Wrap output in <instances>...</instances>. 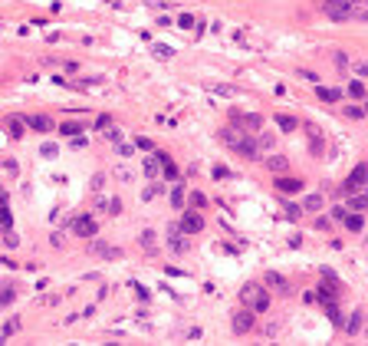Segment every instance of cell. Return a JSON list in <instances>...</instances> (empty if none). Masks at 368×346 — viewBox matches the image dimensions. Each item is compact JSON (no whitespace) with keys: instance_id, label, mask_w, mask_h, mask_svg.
Returning <instances> with one entry per match:
<instances>
[{"instance_id":"54","label":"cell","mask_w":368,"mask_h":346,"mask_svg":"<svg viewBox=\"0 0 368 346\" xmlns=\"http://www.w3.org/2000/svg\"><path fill=\"white\" fill-rule=\"evenodd\" d=\"M362 112H365V116H368V102H365V109H362Z\"/></svg>"},{"instance_id":"14","label":"cell","mask_w":368,"mask_h":346,"mask_svg":"<svg viewBox=\"0 0 368 346\" xmlns=\"http://www.w3.org/2000/svg\"><path fill=\"white\" fill-rule=\"evenodd\" d=\"M266 168H270V171H286V168H289V158H286V155H270V158H266Z\"/></svg>"},{"instance_id":"11","label":"cell","mask_w":368,"mask_h":346,"mask_svg":"<svg viewBox=\"0 0 368 346\" xmlns=\"http://www.w3.org/2000/svg\"><path fill=\"white\" fill-rule=\"evenodd\" d=\"M263 283H266V287H273V290H280V294H289V283L283 280L280 274H273V271H270V274H263Z\"/></svg>"},{"instance_id":"28","label":"cell","mask_w":368,"mask_h":346,"mask_svg":"<svg viewBox=\"0 0 368 346\" xmlns=\"http://www.w3.org/2000/svg\"><path fill=\"white\" fill-rule=\"evenodd\" d=\"M59 132H62V135H79V132H82V126H79V122H62Z\"/></svg>"},{"instance_id":"27","label":"cell","mask_w":368,"mask_h":346,"mask_svg":"<svg viewBox=\"0 0 368 346\" xmlns=\"http://www.w3.org/2000/svg\"><path fill=\"white\" fill-rule=\"evenodd\" d=\"M158 195H161V185H155V182H151L148 188L142 191V201H151V198H158Z\"/></svg>"},{"instance_id":"12","label":"cell","mask_w":368,"mask_h":346,"mask_svg":"<svg viewBox=\"0 0 368 346\" xmlns=\"http://www.w3.org/2000/svg\"><path fill=\"white\" fill-rule=\"evenodd\" d=\"M20 333V316H10V320L4 323V333H0V343H7L10 336H17Z\"/></svg>"},{"instance_id":"36","label":"cell","mask_w":368,"mask_h":346,"mask_svg":"<svg viewBox=\"0 0 368 346\" xmlns=\"http://www.w3.org/2000/svg\"><path fill=\"white\" fill-rule=\"evenodd\" d=\"M256 145L270 149V145H273V132H263V129H260V138H256Z\"/></svg>"},{"instance_id":"26","label":"cell","mask_w":368,"mask_h":346,"mask_svg":"<svg viewBox=\"0 0 368 346\" xmlns=\"http://www.w3.org/2000/svg\"><path fill=\"white\" fill-rule=\"evenodd\" d=\"M10 224H13L10 211H7V205H0V231H10Z\"/></svg>"},{"instance_id":"32","label":"cell","mask_w":368,"mask_h":346,"mask_svg":"<svg viewBox=\"0 0 368 346\" xmlns=\"http://www.w3.org/2000/svg\"><path fill=\"white\" fill-rule=\"evenodd\" d=\"M102 185H106V171H95L92 182H89V188H92V191H102Z\"/></svg>"},{"instance_id":"29","label":"cell","mask_w":368,"mask_h":346,"mask_svg":"<svg viewBox=\"0 0 368 346\" xmlns=\"http://www.w3.org/2000/svg\"><path fill=\"white\" fill-rule=\"evenodd\" d=\"M349 208H352V211H365V208H368V195H355L349 201Z\"/></svg>"},{"instance_id":"9","label":"cell","mask_w":368,"mask_h":346,"mask_svg":"<svg viewBox=\"0 0 368 346\" xmlns=\"http://www.w3.org/2000/svg\"><path fill=\"white\" fill-rule=\"evenodd\" d=\"M365 182H368V165H355V168H352V175L345 178L342 191H355V188H362Z\"/></svg>"},{"instance_id":"13","label":"cell","mask_w":368,"mask_h":346,"mask_svg":"<svg viewBox=\"0 0 368 346\" xmlns=\"http://www.w3.org/2000/svg\"><path fill=\"white\" fill-rule=\"evenodd\" d=\"M26 126H30V129H37V132H50V129H53V122L46 119V116H30V119H26Z\"/></svg>"},{"instance_id":"4","label":"cell","mask_w":368,"mask_h":346,"mask_svg":"<svg viewBox=\"0 0 368 346\" xmlns=\"http://www.w3.org/2000/svg\"><path fill=\"white\" fill-rule=\"evenodd\" d=\"M227 149H233L237 155H244V158H256V155H260V149H256V138H250V135H244V132H237V138H233Z\"/></svg>"},{"instance_id":"52","label":"cell","mask_w":368,"mask_h":346,"mask_svg":"<svg viewBox=\"0 0 368 346\" xmlns=\"http://www.w3.org/2000/svg\"><path fill=\"white\" fill-rule=\"evenodd\" d=\"M109 211H112V214L122 211V201H119V198H112V201H109Z\"/></svg>"},{"instance_id":"24","label":"cell","mask_w":368,"mask_h":346,"mask_svg":"<svg viewBox=\"0 0 368 346\" xmlns=\"http://www.w3.org/2000/svg\"><path fill=\"white\" fill-rule=\"evenodd\" d=\"M276 185H280V191H299V188H303L299 178H280Z\"/></svg>"},{"instance_id":"31","label":"cell","mask_w":368,"mask_h":346,"mask_svg":"<svg viewBox=\"0 0 368 346\" xmlns=\"http://www.w3.org/2000/svg\"><path fill=\"white\" fill-rule=\"evenodd\" d=\"M187 198H191V208H197V211H200V208H207V198L200 195V191H191Z\"/></svg>"},{"instance_id":"38","label":"cell","mask_w":368,"mask_h":346,"mask_svg":"<svg viewBox=\"0 0 368 346\" xmlns=\"http://www.w3.org/2000/svg\"><path fill=\"white\" fill-rule=\"evenodd\" d=\"M109 126H112V116H99V119H95V129H99V132L109 129Z\"/></svg>"},{"instance_id":"7","label":"cell","mask_w":368,"mask_h":346,"mask_svg":"<svg viewBox=\"0 0 368 346\" xmlns=\"http://www.w3.org/2000/svg\"><path fill=\"white\" fill-rule=\"evenodd\" d=\"M253 323H256V313L250 307L237 310V313H233V333H250V330H253Z\"/></svg>"},{"instance_id":"22","label":"cell","mask_w":368,"mask_h":346,"mask_svg":"<svg viewBox=\"0 0 368 346\" xmlns=\"http://www.w3.org/2000/svg\"><path fill=\"white\" fill-rule=\"evenodd\" d=\"M322 205H325V198H319V195L303 198V208H306V211H322Z\"/></svg>"},{"instance_id":"10","label":"cell","mask_w":368,"mask_h":346,"mask_svg":"<svg viewBox=\"0 0 368 346\" xmlns=\"http://www.w3.org/2000/svg\"><path fill=\"white\" fill-rule=\"evenodd\" d=\"M138 241H142L145 254H155V251H158V238H155V231H151V227H145V231L138 234Z\"/></svg>"},{"instance_id":"25","label":"cell","mask_w":368,"mask_h":346,"mask_svg":"<svg viewBox=\"0 0 368 346\" xmlns=\"http://www.w3.org/2000/svg\"><path fill=\"white\" fill-rule=\"evenodd\" d=\"M339 96H342V89H329V86L319 89V99H322V102H336Z\"/></svg>"},{"instance_id":"15","label":"cell","mask_w":368,"mask_h":346,"mask_svg":"<svg viewBox=\"0 0 368 346\" xmlns=\"http://www.w3.org/2000/svg\"><path fill=\"white\" fill-rule=\"evenodd\" d=\"M89 254H95V257H119V251H115V247H106L102 241H95V244L89 247Z\"/></svg>"},{"instance_id":"1","label":"cell","mask_w":368,"mask_h":346,"mask_svg":"<svg viewBox=\"0 0 368 346\" xmlns=\"http://www.w3.org/2000/svg\"><path fill=\"white\" fill-rule=\"evenodd\" d=\"M240 300H244L253 313H266V310H270V290L263 287V283L250 280V283L240 287Z\"/></svg>"},{"instance_id":"39","label":"cell","mask_w":368,"mask_h":346,"mask_svg":"<svg viewBox=\"0 0 368 346\" xmlns=\"http://www.w3.org/2000/svg\"><path fill=\"white\" fill-rule=\"evenodd\" d=\"M345 116H349V119H365V112L358 106H349V109H345Z\"/></svg>"},{"instance_id":"21","label":"cell","mask_w":368,"mask_h":346,"mask_svg":"<svg viewBox=\"0 0 368 346\" xmlns=\"http://www.w3.org/2000/svg\"><path fill=\"white\" fill-rule=\"evenodd\" d=\"M345 333H349V336H358V333H362V313H358V310L349 316V330H345Z\"/></svg>"},{"instance_id":"34","label":"cell","mask_w":368,"mask_h":346,"mask_svg":"<svg viewBox=\"0 0 368 346\" xmlns=\"http://www.w3.org/2000/svg\"><path fill=\"white\" fill-rule=\"evenodd\" d=\"M155 56L158 60H171V56H175V50H171V46H158L155 43Z\"/></svg>"},{"instance_id":"18","label":"cell","mask_w":368,"mask_h":346,"mask_svg":"<svg viewBox=\"0 0 368 346\" xmlns=\"http://www.w3.org/2000/svg\"><path fill=\"white\" fill-rule=\"evenodd\" d=\"M158 171H161V162H158V155H148V162H145V178H151V182H155Z\"/></svg>"},{"instance_id":"16","label":"cell","mask_w":368,"mask_h":346,"mask_svg":"<svg viewBox=\"0 0 368 346\" xmlns=\"http://www.w3.org/2000/svg\"><path fill=\"white\" fill-rule=\"evenodd\" d=\"M276 122H280L283 132H293V129H299V119H296V116H286V112L276 116Z\"/></svg>"},{"instance_id":"5","label":"cell","mask_w":368,"mask_h":346,"mask_svg":"<svg viewBox=\"0 0 368 346\" xmlns=\"http://www.w3.org/2000/svg\"><path fill=\"white\" fill-rule=\"evenodd\" d=\"M168 251H171V254L191 251V244H187V234H184L178 224H168Z\"/></svg>"},{"instance_id":"35","label":"cell","mask_w":368,"mask_h":346,"mask_svg":"<svg viewBox=\"0 0 368 346\" xmlns=\"http://www.w3.org/2000/svg\"><path fill=\"white\" fill-rule=\"evenodd\" d=\"M115 152H119V155H131V152H135V145H128V142H115Z\"/></svg>"},{"instance_id":"49","label":"cell","mask_w":368,"mask_h":346,"mask_svg":"<svg viewBox=\"0 0 368 346\" xmlns=\"http://www.w3.org/2000/svg\"><path fill=\"white\" fill-rule=\"evenodd\" d=\"M299 211H303L299 205H289V201H286V214H289V218H299Z\"/></svg>"},{"instance_id":"8","label":"cell","mask_w":368,"mask_h":346,"mask_svg":"<svg viewBox=\"0 0 368 346\" xmlns=\"http://www.w3.org/2000/svg\"><path fill=\"white\" fill-rule=\"evenodd\" d=\"M178 227H181L184 234H197L200 227H204V218H200V214H197V208H194V211H184V218L178 221Z\"/></svg>"},{"instance_id":"30","label":"cell","mask_w":368,"mask_h":346,"mask_svg":"<svg viewBox=\"0 0 368 346\" xmlns=\"http://www.w3.org/2000/svg\"><path fill=\"white\" fill-rule=\"evenodd\" d=\"M349 96H352V99H362V96H365V82H362V79H355V82L349 86Z\"/></svg>"},{"instance_id":"2","label":"cell","mask_w":368,"mask_h":346,"mask_svg":"<svg viewBox=\"0 0 368 346\" xmlns=\"http://www.w3.org/2000/svg\"><path fill=\"white\" fill-rule=\"evenodd\" d=\"M355 0H322V13L329 20H355Z\"/></svg>"},{"instance_id":"3","label":"cell","mask_w":368,"mask_h":346,"mask_svg":"<svg viewBox=\"0 0 368 346\" xmlns=\"http://www.w3.org/2000/svg\"><path fill=\"white\" fill-rule=\"evenodd\" d=\"M69 231H73L76 238H95V234H99V224H95V218L82 214V218H73V221H69Z\"/></svg>"},{"instance_id":"47","label":"cell","mask_w":368,"mask_h":346,"mask_svg":"<svg viewBox=\"0 0 368 346\" xmlns=\"http://www.w3.org/2000/svg\"><path fill=\"white\" fill-rule=\"evenodd\" d=\"M266 336H270V340H276V336H280V323H270V327H266Z\"/></svg>"},{"instance_id":"46","label":"cell","mask_w":368,"mask_h":346,"mask_svg":"<svg viewBox=\"0 0 368 346\" xmlns=\"http://www.w3.org/2000/svg\"><path fill=\"white\" fill-rule=\"evenodd\" d=\"M40 155H43V158H53V155H56V145H43V149H40Z\"/></svg>"},{"instance_id":"17","label":"cell","mask_w":368,"mask_h":346,"mask_svg":"<svg viewBox=\"0 0 368 346\" xmlns=\"http://www.w3.org/2000/svg\"><path fill=\"white\" fill-rule=\"evenodd\" d=\"M7 132H10V138H20L23 135V119H20V116H10V119H7Z\"/></svg>"},{"instance_id":"42","label":"cell","mask_w":368,"mask_h":346,"mask_svg":"<svg viewBox=\"0 0 368 346\" xmlns=\"http://www.w3.org/2000/svg\"><path fill=\"white\" fill-rule=\"evenodd\" d=\"M4 244H7V247H17V244H20L17 234H13V231H4Z\"/></svg>"},{"instance_id":"43","label":"cell","mask_w":368,"mask_h":346,"mask_svg":"<svg viewBox=\"0 0 368 346\" xmlns=\"http://www.w3.org/2000/svg\"><path fill=\"white\" fill-rule=\"evenodd\" d=\"M214 178H230V168H227V165H217V168H214Z\"/></svg>"},{"instance_id":"45","label":"cell","mask_w":368,"mask_h":346,"mask_svg":"<svg viewBox=\"0 0 368 346\" xmlns=\"http://www.w3.org/2000/svg\"><path fill=\"white\" fill-rule=\"evenodd\" d=\"M50 244H53V247H62V244H66V238L56 231V234H50Z\"/></svg>"},{"instance_id":"51","label":"cell","mask_w":368,"mask_h":346,"mask_svg":"<svg viewBox=\"0 0 368 346\" xmlns=\"http://www.w3.org/2000/svg\"><path fill=\"white\" fill-rule=\"evenodd\" d=\"M62 69H66V73L73 76V73H79V63H73V60H69V63H62Z\"/></svg>"},{"instance_id":"19","label":"cell","mask_w":368,"mask_h":346,"mask_svg":"<svg viewBox=\"0 0 368 346\" xmlns=\"http://www.w3.org/2000/svg\"><path fill=\"white\" fill-rule=\"evenodd\" d=\"M13 300H17L13 283H4V290H0V307H13Z\"/></svg>"},{"instance_id":"20","label":"cell","mask_w":368,"mask_h":346,"mask_svg":"<svg viewBox=\"0 0 368 346\" xmlns=\"http://www.w3.org/2000/svg\"><path fill=\"white\" fill-rule=\"evenodd\" d=\"M345 227H349V231H362L365 227V221H362V211H355V214H345Z\"/></svg>"},{"instance_id":"40","label":"cell","mask_w":368,"mask_h":346,"mask_svg":"<svg viewBox=\"0 0 368 346\" xmlns=\"http://www.w3.org/2000/svg\"><path fill=\"white\" fill-rule=\"evenodd\" d=\"M102 135H106V138H109V142H119V129H115V126H109V129H102Z\"/></svg>"},{"instance_id":"23","label":"cell","mask_w":368,"mask_h":346,"mask_svg":"<svg viewBox=\"0 0 368 346\" xmlns=\"http://www.w3.org/2000/svg\"><path fill=\"white\" fill-rule=\"evenodd\" d=\"M207 89H211V93H217V96H237V89L227 86V82H211Z\"/></svg>"},{"instance_id":"33","label":"cell","mask_w":368,"mask_h":346,"mask_svg":"<svg viewBox=\"0 0 368 346\" xmlns=\"http://www.w3.org/2000/svg\"><path fill=\"white\" fill-rule=\"evenodd\" d=\"M171 205H175V208H184V188H181V185L171 191Z\"/></svg>"},{"instance_id":"37","label":"cell","mask_w":368,"mask_h":346,"mask_svg":"<svg viewBox=\"0 0 368 346\" xmlns=\"http://www.w3.org/2000/svg\"><path fill=\"white\" fill-rule=\"evenodd\" d=\"M178 26H181V30H187V26H194V17H191V13H181V17H178Z\"/></svg>"},{"instance_id":"50","label":"cell","mask_w":368,"mask_h":346,"mask_svg":"<svg viewBox=\"0 0 368 346\" xmlns=\"http://www.w3.org/2000/svg\"><path fill=\"white\" fill-rule=\"evenodd\" d=\"M135 145H138V149H145V152H151V149H155V145H151L148 138H135Z\"/></svg>"},{"instance_id":"6","label":"cell","mask_w":368,"mask_h":346,"mask_svg":"<svg viewBox=\"0 0 368 346\" xmlns=\"http://www.w3.org/2000/svg\"><path fill=\"white\" fill-rule=\"evenodd\" d=\"M230 119H233V126H237L240 132H260V129H263V116H256V112H247V116L233 112Z\"/></svg>"},{"instance_id":"44","label":"cell","mask_w":368,"mask_h":346,"mask_svg":"<svg viewBox=\"0 0 368 346\" xmlns=\"http://www.w3.org/2000/svg\"><path fill=\"white\" fill-rule=\"evenodd\" d=\"M69 145H73V149H86V135H73V142H69Z\"/></svg>"},{"instance_id":"41","label":"cell","mask_w":368,"mask_h":346,"mask_svg":"<svg viewBox=\"0 0 368 346\" xmlns=\"http://www.w3.org/2000/svg\"><path fill=\"white\" fill-rule=\"evenodd\" d=\"M4 171H10V175H17V171H20V165L13 162V158H4Z\"/></svg>"},{"instance_id":"53","label":"cell","mask_w":368,"mask_h":346,"mask_svg":"<svg viewBox=\"0 0 368 346\" xmlns=\"http://www.w3.org/2000/svg\"><path fill=\"white\" fill-rule=\"evenodd\" d=\"M316 227H322V231H329L332 224H329V218H316Z\"/></svg>"},{"instance_id":"48","label":"cell","mask_w":368,"mask_h":346,"mask_svg":"<svg viewBox=\"0 0 368 346\" xmlns=\"http://www.w3.org/2000/svg\"><path fill=\"white\" fill-rule=\"evenodd\" d=\"M355 73L358 76H368V60H358V63H355Z\"/></svg>"}]
</instances>
